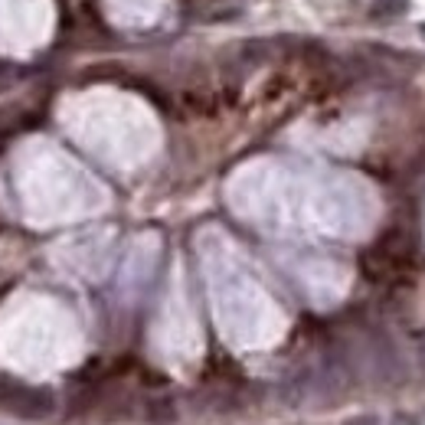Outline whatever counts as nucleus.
<instances>
[{
	"label": "nucleus",
	"mask_w": 425,
	"mask_h": 425,
	"mask_svg": "<svg viewBox=\"0 0 425 425\" xmlns=\"http://www.w3.org/2000/svg\"><path fill=\"white\" fill-rule=\"evenodd\" d=\"M154 340H157V350L164 353V360L170 363H193L200 357V330H196V321H193V311L187 305L180 281L170 288L167 301H164Z\"/></svg>",
	"instance_id": "4"
},
{
	"label": "nucleus",
	"mask_w": 425,
	"mask_h": 425,
	"mask_svg": "<svg viewBox=\"0 0 425 425\" xmlns=\"http://www.w3.org/2000/svg\"><path fill=\"white\" fill-rule=\"evenodd\" d=\"M82 145H88L98 157L118 167H131L151 157L157 147V128L154 118L141 105L118 95H102L82 108L75 125Z\"/></svg>",
	"instance_id": "3"
},
{
	"label": "nucleus",
	"mask_w": 425,
	"mask_h": 425,
	"mask_svg": "<svg viewBox=\"0 0 425 425\" xmlns=\"http://www.w3.org/2000/svg\"><path fill=\"white\" fill-rule=\"evenodd\" d=\"M200 256L209 278L213 314L223 330V337L236 347H268L285 334V314L275 305V298L252 275L246 258L233 242L219 233L200 236Z\"/></svg>",
	"instance_id": "2"
},
{
	"label": "nucleus",
	"mask_w": 425,
	"mask_h": 425,
	"mask_svg": "<svg viewBox=\"0 0 425 425\" xmlns=\"http://www.w3.org/2000/svg\"><path fill=\"white\" fill-rule=\"evenodd\" d=\"M298 281L305 285V291L318 301V305H334L340 301L350 285V272L347 265L334 262V258H324V256H301L298 262H291Z\"/></svg>",
	"instance_id": "5"
},
{
	"label": "nucleus",
	"mask_w": 425,
	"mask_h": 425,
	"mask_svg": "<svg viewBox=\"0 0 425 425\" xmlns=\"http://www.w3.org/2000/svg\"><path fill=\"white\" fill-rule=\"evenodd\" d=\"M236 213L262 226L311 223L327 236L363 239L379 219L377 190L357 174L298 177L278 164H249L229 187Z\"/></svg>",
	"instance_id": "1"
},
{
	"label": "nucleus",
	"mask_w": 425,
	"mask_h": 425,
	"mask_svg": "<svg viewBox=\"0 0 425 425\" xmlns=\"http://www.w3.org/2000/svg\"><path fill=\"white\" fill-rule=\"evenodd\" d=\"M0 409L14 412V416L40 419L53 409V396L43 393V389H33V386L0 383Z\"/></svg>",
	"instance_id": "6"
}]
</instances>
